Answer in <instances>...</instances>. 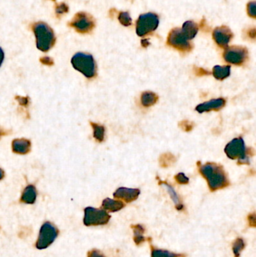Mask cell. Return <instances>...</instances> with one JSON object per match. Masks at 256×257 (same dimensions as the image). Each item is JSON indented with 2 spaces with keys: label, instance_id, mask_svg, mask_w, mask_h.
I'll use <instances>...</instances> for the list:
<instances>
[{
  "label": "cell",
  "instance_id": "8fae6325",
  "mask_svg": "<svg viewBox=\"0 0 256 257\" xmlns=\"http://www.w3.org/2000/svg\"><path fill=\"white\" fill-rule=\"evenodd\" d=\"M213 37L218 46L222 48H228V43L233 37L232 32L226 26L216 27L213 30Z\"/></svg>",
  "mask_w": 256,
  "mask_h": 257
},
{
  "label": "cell",
  "instance_id": "5b68a950",
  "mask_svg": "<svg viewBox=\"0 0 256 257\" xmlns=\"http://www.w3.org/2000/svg\"><path fill=\"white\" fill-rule=\"evenodd\" d=\"M59 235V230L55 225L51 222H46L42 225L39 232V236L36 244V248L43 250L54 243Z\"/></svg>",
  "mask_w": 256,
  "mask_h": 257
},
{
  "label": "cell",
  "instance_id": "1f68e13d",
  "mask_svg": "<svg viewBox=\"0 0 256 257\" xmlns=\"http://www.w3.org/2000/svg\"><path fill=\"white\" fill-rule=\"evenodd\" d=\"M41 63L47 66H52L54 65V60L49 57H44L40 59Z\"/></svg>",
  "mask_w": 256,
  "mask_h": 257
},
{
  "label": "cell",
  "instance_id": "4316f807",
  "mask_svg": "<svg viewBox=\"0 0 256 257\" xmlns=\"http://www.w3.org/2000/svg\"><path fill=\"white\" fill-rule=\"evenodd\" d=\"M175 180L180 184H187L189 182V178L186 176L185 174L182 173V172L175 175Z\"/></svg>",
  "mask_w": 256,
  "mask_h": 257
},
{
  "label": "cell",
  "instance_id": "2e32d148",
  "mask_svg": "<svg viewBox=\"0 0 256 257\" xmlns=\"http://www.w3.org/2000/svg\"><path fill=\"white\" fill-rule=\"evenodd\" d=\"M102 206L105 211H109V212H117L124 208L125 204L121 201L114 200V199L107 198L102 202Z\"/></svg>",
  "mask_w": 256,
  "mask_h": 257
},
{
  "label": "cell",
  "instance_id": "ba28073f",
  "mask_svg": "<svg viewBox=\"0 0 256 257\" xmlns=\"http://www.w3.org/2000/svg\"><path fill=\"white\" fill-rule=\"evenodd\" d=\"M69 26L75 29L78 33L86 34L93 31L96 26V22L94 18L90 14L79 12L75 15L72 21L69 23Z\"/></svg>",
  "mask_w": 256,
  "mask_h": 257
},
{
  "label": "cell",
  "instance_id": "f546056e",
  "mask_svg": "<svg viewBox=\"0 0 256 257\" xmlns=\"http://www.w3.org/2000/svg\"><path fill=\"white\" fill-rule=\"evenodd\" d=\"M255 2H252V3H249L248 5V12H249V16L252 17V18H255Z\"/></svg>",
  "mask_w": 256,
  "mask_h": 257
},
{
  "label": "cell",
  "instance_id": "8992f818",
  "mask_svg": "<svg viewBox=\"0 0 256 257\" xmlns=\"http://www.w3.org/2000/svg\"><path fill=\"white\" fill-rule=\"evenodd\" d=\"M111 216L106 211L87 207L84 209V223L87 226H103L108 224Z\"/></svg>",
  "mask_w": 256,
  "mask_h": 257
},
{
  "label": "cell",
  "instance_id": "9c48e42d",
  "mask_svg": "<svg viewBox=\"0 0 256 257\" xmlns=\"http://www.w3.org/2000/svg\"><path fill=\"white\" fill-rule=\"evenodd\" d=\"M182 33L181 29H173L168 37V45L183 53H187L192 49V45Z\"/></svg>",
  "mask_w": 256,
  "mask_h": 257
},
{
  "label": "cell",
  "instance_id": "cb8c5ba5",
  "mask_svg": "<svg viewBox=\"0 0 256 257\" xmlns=\"http://www.w3.org/2000/svg\"><path fill=\"white\" fill-rule=\"evenodd\" d=\"M233 253L234 257H240L242 250L245 248V242L243 238H237L233 243Z\"/></svg>",
  "mask_w": 256,
  "mask_h": 257
},
{
  "label": "cell",
  "instance_id": "e0dca14e",
  "mask_svg": "<svg viewBox=\"0 0 256 257\" xmlns=\"http://www.w3.org/2000/svg\"><path fill=\"white\" fill-rule=\"evenodd\" d=\"M36 196H37V193H36V187L33 185H28L23 192L21 202L30 204V205L34 204L36 202Z\"/></svg>",
  "mask_w": 256,
  "mask_h": 257
},
{
  "label": "cell",
  "instance_id": "3957f363",
  "mask_svg": "<svg viewBox=\"0 0 256 257\" xmlns=\"http://www.w3.org/2000/svg\"><path fill=\"white\" fill-rule=\"evenodd\" d=\"M74 69L81 72L86 78H93L96 75V64L91 54L77 53L72 58Z\"/></svg>",
  "mask_w": 256,
  "mask_h": 257
},
{
  "label": "cell",
  "instance_id": "d6986e66",
  "mask_svg": "<svg viewBox=\"0 0 256 257\" xmlns=\"http://www.w3.org/2000/svg\"><path fill=\"white\" fill-rule=\"evenodd\" d=\"M231 73V66H215L213 69V75L217 80L225 79L228 78Z\"/></svg>",
  "mask_w": 256,
  "mask_h": 257
},
{
  "label": "cell",
  "instance_id": "d6a6232c",
  "mask_svg": "<svg viewBox=\"0 0 256 257\" xmlns=\"http://www.w3.org/2000/svg\"><path fill=\"white\" fill-rule=\"evenodd\" d=\"M17 100L19 102V103L21 104V105H27L29 104V99L28 97H21V96H19V97H16Z\"/></svg>",
  "mask_w": 256,
  "mask_h": 257
},
{
  "label": "cell",
  "instance_id": "ffe728a7",
  "mask_svg": "<svg viewBox=\"0 0 256 257\" xmlns=\"http://www.w3.org/2000/svg\"><path fill=\"white\" fill-rule=\"evenodd\" d=\"M159 99V96L151 91L144 92L141 95V102L143 106L150 107L155 105Z\"/></svg>",
  "mask_w": 256,
  "mask_h": 257
},
{
  "label": "cell",
  "instance_id": "f1b7e54d",
  "mask_svg": "<svg viewBox=\"0 0 256 257\" xmlns=\"http://www.w3.org/2000/svg\"><path fill=\"white\" fill-rule=\"evenodd\" d=\"M87 257H106L100 250L93 249V250H90L87 253Z\"/></svg>",
  "mask_w": 256,
  "mask_h": 257
},
{
  "label": "cell",
  "instance_id": "7a4b0ae2",
  "mask_svg": "<svg viewBox=\"0 0 256 257\" xmlns=\"http://www.w3.org/2000/svg\"><path fill=\"white\" fill-rule=\"evenodd\" d=\"M36 39V47L43 52H48L56 43L54 30L46 23L38 22L33 25Z\"/></svg>",
  "mask_w": 256,
  "mask_h": 257
},
{
  "label": "cell",
  "instance_id": "9a60e30c",
  "mask_svg": "<svg viewBox=\"0 0 256 257\" xmlns=\"http://www.w3.org/2000/svg\"><path fill=\"white\" fill-rule=\"evenodd\" d=\"M181 31L188 40H192L196 36L197 33H198V24L192 21H186L183 24Z\"/></svg>",
  "mask_w": 256,
  "mask_h": 257
},
{
  "label": "cell",
  "instance_id": "4fadbf2b",
  "mask_svg": "<svg viewBox=\"0 0 256 257\" xmlns=\"http://www.w3.org/2000/svg\"><path fill=\"white\" fill-rule=\"evenodd\" d=\"M226 103V101L223 98L211 99L208 102H203L195 108L198 113L207 112V111H219L222 109Z\"/></svg>",
  "mask_w": 256,
  "mask_h": 257
},
{
  "label": "cell",
  "instance_id": "484cf974",
  "mask_svg": "<svg viewBox=\"0 0 256 257\" xmlns=\"http://www.w3.org/2000/svg\"><path fill=\"white\" fill-rule=\"evenodd\" d=\"M118 19L122 25L125 27H129L132 24V18L128 12H120Z\"/></svg>",
  "mask_w": 256,
  "mask_h": 257
},
{
  "label": "cell",
  "instance_id": "ac0fdd59",
  "mask_svg": "<svg viewBox=\"0 0 256 257\" xmlns=\"http://www.w3.org/2000/svg\"><path fill=\"white\" fill-rule=\"evenodd\" d=\"M131 227H132V230H133L134 241H135V244L137 246H139L140 244H142V243L146 241V238L144 236V232H145V228L141 224L132 225Z\"/></svg>",
  "mask_w": 256,
  "mask_h": 257
},
{
  "label": "cell",
  "instance_id": "603a6c76",
  "mask_svg": "<svg viewBox=\"0 0 256 257\" xmlns=\"http://www.w3.org/2000/svg\"><path fill=\"white\" fill-rule=\"evenodd\" d=\"M90 125L93 127V137H94V139L99 142H103L104 139H105V127L102 126V125L93 123V122L90 123Z\"/></svg>",
  "mask_w": 256,
  "mask_h": 257
},
{
  "label": "cell",
  "instance_id": "277c9868",
  "mask_svg": "<svg viewBox=\"0 0 256 257\" xmlns=\"http://www.w3.org/2000/svg\"><path fill=\"white\" fill-rule=\"evenodd\" d=\"M225 153L227 157L231 160H238L239 163L241 164L249 163L247 150L242 138H236L227 144L225 148Z\"/></svg>",
  "mask_w": 256,
  "mask_h": 257
},
{
  "label": "cell",
  "instance_id": "4dcf8cb0",
  "mask_svg": "<svg viewBox=\"0 0 256 257\" xmlns=\"http://www.w3.org/2000/svg\"><path fill=\"white\" fill-rule=\"evenodd\" d=\"M180 127L183 128L185 131H190L192 130V127H193V124L190 122H187L185 120V121L182 122L180 124Z\"/></svg>",
  "mask_w": 256,
  "mask_h": 257
},
{
  "label": "cell",
  "instance_id": "52a82bcc",
  "mask_svg": "<svg viewBox=\"0 0 256 257\" xmlns=\"http://www.w3.org/2000/svg\"><path fill=\"white\" fill-rule=\"evenodd\" d=\"M159 17L154 13H147L140 15L136 23V33L138 36L150 34L157 29Z\"/></svg>",
  "mask_w": 256,
  "mask_h": 257
},
{
  "label": "cell",
  "instance_id": "7402d4cb",
  "mask_svg": "<svg viewBox=\"0 0 256 257\" xmlns=\"http://www.w3.org/2000/svg\"><path fill=\"white\" fill-rule=\"evenodd\" d=\"M151 257H186V255L161 250V249L156 248L151 245Z\"/></svg>",
  "mask_w": 256,
  "mask_h": 257
},
{
  "label": "cell",
  "instance_id": "44dd1931",
  "mask_svg": "<svg viewBox=\"0 0 256 257\" xmlns=\"http://www.w3.org/2000/svg\"><path fill=\"white\" fill-rule=\"evenodd\" d=\"M161 184H163L165 187H166L167 190H168V193H169L170 196H171V199L173 202L175 204L176 208L178 211H181L183 209V205L182 203L181 200H180V197H179L177 193H176L175 190H174L171 186L169 184H167L166 182H161Z\"/></svg>",
  "mask_w": 256,
  "mask_h": 257
},
{
  "label": "cell",
  "instance_id": "5bb4252c",
  "mask_svg": "<svg viewBox=\"0 0 256 257\" xmlns=\"http://www.w3.org/2000/svg\"><path fill=\"white\" fill-rule=\"evenodd\" d=\"M12 151L17 154H27L31 150V142L26 139H15L12 142Z\"/></svg>",
  "mask_w": 256,
  "mask_h": 257
},
{
  "label": "cell",
  "instance_id": "30bf717a",
  "mask_svg": "<svg viewBox=\"0 0 256 257\" xmlns=\"http://www.w3.org/2000/svg\"><path fill=\"white\" fill-rule=\"evenodd\" d=\"M223 57L228 63L241 66L248 59V51L244 47H228L224 51Z\"/></svg>",
  "mask_w": 256,
  "mask_h": 257
},
{
  "label": "cell",
  "instance_id": "d590c367",
  "mask_svg": "<svg viewBox=\"0 0 256 257\" xmlns=\"http://www.w3.org/2000/svg\"><path fill=\"white\" fill-rule=\"evenodd\" d=\"M5 177V172L3 170V169H0V181L3 180Z\"/></svg>",
  "mask_w": 256,
  "mask_h": 257
},
{
  "label": "cell",
  "instance_id": "8d00e7d4",
  "mask_svg": "<svg viewBox=\"0 0 256 257\" xmlns=\"http://www.w3.org/2000/svg\"><path fill=\"white\" fill-rule=\"evenodd\" d=\"M5 134V133H3V131H1V130H0V137H1L2 136H3V135H4Z\"/></svg>",
  "mask_w": 256,
  "mask_h": 257
},
{
  "label": "cell",
  "instance_id": "74e56055",
  "mask_svg": "<svg viewBox=\"0 0 256 257\" xmlns=\"http://www.w3.org/2000/svg\"><path fill=\"white\" fill-rule=\"evenodd\" d=\"M53 1H55V0H53Z\"/></svg>",
  "mask_w": 256,
  "mask_h": 257
},
{
  "label": "cell",
  "instance_id": "83f0119b",
  "mask_svg": "<svg viewBox=\"0 0 256 257\" xmlns=\"http://www.w3.org/2000/svg\"><path fill=\"white\" fill-rule=\"evenodd\" d=\"M69 12V7L65 3H61L56 7V13L57 15H62Z\"/></svg>",
  "mask_w": 256,
  "mask_h": 257
},
{
  "label": "cell",
  "instance_id": "6da1fadb",
  "mask_svg": "<svg viewBox=\"0 0 256 257\" xmlns=\"http://www.w3.org/2000/svg\"><path fill=\"white\" fill-rule=\"evenodd\" d=\"M199 172L207 180L210 191L214 192L229 185V181L223 167L214 163L198 165Z\"/></svg>",
  "mask_w": 256,
  "mask_h": 257
},
{
  "label": "cell",
  "instance_id": "836d02e7",
  "mask_svg": "<svg viewBox=\"0 0 256 257\" xmlns=\"http://www.w3.org/2000/svg\"><path fill=\"white\" fill-rule=\"evenodd\" d=\"M248 220H249V226L252 227H255V214H252L249 215L248 217Z\"/></svg>",
  "mask_w": 256,
  "mask_h": 257
},
{
  "label": "cell",
  "instance_id": "7c38bea8",
  "mask_svg": "<svg viewBox=\"0 0 256 257\" xmlns=\"http://www.w3.org/2000/svg\"><path fill=\"white\" fill-rule=\"evenodd\" d=\"M141 191L138 189L120 187L114 193V197L116 199H122L124 202L129 203L138 199Z\"/></svg>",
  "mask_w": 256,
  "mask_h": 257
},
{
  "label": "cell",
  "instance_id": "d4e9b609",
  "mask_svg": "<svg viewBox=\"0 0 256 257\" xmlns=\"http://www.w3.org/2000/svg\"><path fill=\"white\" fill-rule=\"evenodd\" d=\"M175 157L172 154L167 153V154H164L161 156L159 162H160L161 166L162 167H168V166L173 164L175 162Z\"/></svg>",
  "mask_w": 256,
  "mask_h": 257
},
{
  "label": "cell",
  "instance_id": "e575fe53",
  "mask_svg": "<svg viewBox=\"0 0 256 257\" xmlns=\"http://www.w3.org/2000/svg\"><path fill=\"white\" fill-rule=\"evenodd\" d=\"M5 58V54L4 52H3V49L0 48V66L3 64V60H4Z\"/></svg>",
  "mask_w": 256,
  "mask_h": 257
}]
</instances>
